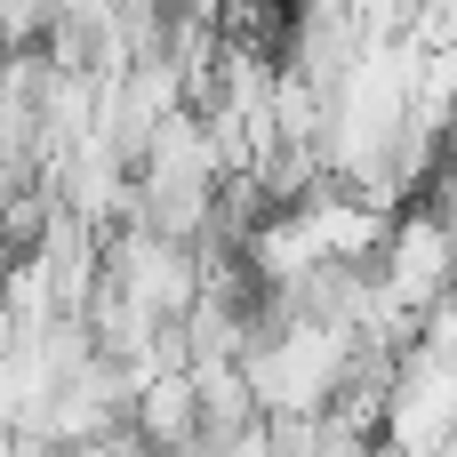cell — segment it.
<instances>
[{
    "instance_id": "cell-2",
    "label": "cell",
    "mask_w": 457,
    "mask_h": 457,
    "mask_svg": "<svg viewBox=\"0 0 457 457\" xmlns=\"http://www.w3.org/2000/svg\"><path fill=\"white\" fill-rule=\"evenodd\" d=\"M137 450L145 457H185L201 450V394H193V370H161L137 386V418H129Z\"/></svg>"
},
{
    "instance_id": "cell-1",
    "label": "cell",
    "mask_w": 457,
    "mask_h": 457,
    "mask_svg": "<svg viewBox=\"0 0 457 457\" xmlns=\"http://www.w3.org/2000/svg\"><path fill=\"white\" fill-rule=\"evenodd\" d=\"M450 281H457V233L442 217H426L418 201L394 217V241H386V257H378V289L402 305V313H418V321H434L442 305H450Z\"/></svg>"
},
{
    "instance_id": "cell-5",
    "label": "cell",
    "mask_w": 457,
    "mask_h": 457,
    "mask_svg": "<svg viewBox=\"0 0 457 457\" xmlns=\"http://www.w3.org/2000/svg\"><path fill=\"white\" fill-rule=\"evenodd\" d=\"M442 457H457V442H450V450H442Z\"/></svg>"
},
{
    "instance_id": "cell-3",
    "label": "cell",
    "mask_w": 457,
    "mask_h": 457,
    "mask_svg": "<svg viewBox=\"0 0 457 457\" xmlns=\"http://www.w3.org/2000/svg\"><path fill=\"white\" fill-rule=\"evenodd\" d=\"M8 265H16V257H8V233H0V273H8Z\"/></svg>"
},
{
    "instance_id": "cell-4",
    "label": "cell",
    "mask_w": 457,
    "mask_h": 457,
    "mask_svg": "<svg viewBox=\"0 0 457 457\" xmlns=\"http://www.w3.org/2000/svg\"><path fill=\"white\" fill-rule=\"evenodd\" d=\"M450 153H457V112H450Z\"/></svg>"
}]
</instances>
